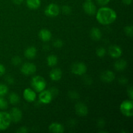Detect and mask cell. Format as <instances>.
<instances>
[{"label": "cell", "mask_w": 133, "mask_h": 133, "mask_svg": "<svg viewBox=\"0 0 133 133\" xmlns=\"http://www.w3.org/2000/svg\"><path fill=\"white\" fill-rule=\"evenodd\" d=\"M60 7L55 3H50L48 5L44 10V13L49 17H56L59 14Z\"/></svg>", "instance_id": "8992f818"}, {"label": "cell", "mask_w": 133, "mask_h": 133, "mask_svg": "<svg viewBox=\"0 0 133 133\" xmlns=\"http://www.w3.org/2000/svg\"><path fill=\"white\" fill-rule=\"evenodd\" d=\"M39 101L40 102H41L43 104H49L51 102L52 99H53V97L51 95V92H49V90H42V92H40V94L38 96Z\"/></svg>", "instance_id": "9c48e42d"}, {"label": "cell", "mask_w": 133, "mask_h": 133, "mask_svg": "<svg viewBox=\"0 0 133 133\" xmlns=\"http://www.w3.org/2000/svg\"><path fill=\"white\" fill-rule=\"evenodd\" d=\"M29 131V130L27 129V127H21L18 129L16 131V132L18 133H26Z\"/></svg>", "instance_id": "f35d334b"}, {"label": "cell", "mask_w": 133, "mask_h": 133, "mask_svg": "<svg viewBox=\"0 0 133 133\" xmlns=\"http://www.w3.org/2000/svg\"><path fill=\"white\" fill-rule=\"evenodd\" d=\"M119 110L122 114L126 117H132L133 116L132 100L127 99L123 101L119 106Z\"/></svg>", "instance_id": "3957f363"}, {"label": "cell", "mask_w": 133, "mask_h": 133, "mask_svg": "<svg viewBox=\"0 0 133 133\" xmlns=\"http://www.w3.org/2000/svg\"><path fill=\"white\" fill-rule=\"evenodd\" d=\"M19 100H20L19 96L15 92H12L9 94V101L12 105H16V104L19 103Z\"/></svg>", "instance_id": "603a6c76"}, {"label": "cell", "mask_w": 133, "mask_h": 133, "mask_svg": "<svg viewBox=\"0 0 133 133\" xmlns=\"http://www.w3.org/2000/svg\"><path fill=\"white\" fill-rule=\"evenodd\" d=\"M123 3H124L126 5H129L132 3V0H122Z\"/></svg>", "instance_id": "b9f144b4"}, {"label": "cell", "mask_w": 133, "mask_h": 133, "mask_svg": "<svg viewBox=\"0 0 133 133\" xmlns=\"http://www.w3.org/2000/svg\"><path fill=\"white\" fill-rule=\"evenodd\" d=\"M68 96L70 99L74 100L77 99L79 98V94H78V92L74 90L69 91L68 93Z\"/></svg>", "instance_id": "4316f807"}, {"label": "cell", "mask_w": 133, "mask_h": 133, "mask_svg": "<svg viewBox=\"0 0 133 133\" xmlns=\"http://www.w3.org/2000/svg\"><path fill=\"white\" fill-rule=\"evenodd\" d=\"M83 81L87 85H90L92 83V79L89 76V75H86L83 78Z\"/></svg>", "instance_id": "1f68e13d"}, {"label": "cell", "mask_w": 133, "mask_h": 133, "mask_svg": "<svg viewBox=\"0 0 133 133\" xmlns=\"http://www.w3.org/2000/svg\"><path fill=\"white\" fill-rule=\"evenodd\" d=\"M26 5L29 9L31 10L38 9L41 5L40 0H26Z\"/></svg>", "instance_id": "44dd1931"}, {"label": "cell", "mask_w": 133, "mask_h": 133, "mask_svg": "<svg viewBox=\"0 0 133 133\" xmlns=\"http://www.w3.org/2000/svg\"><path fill=\"white\" fill-rule=\"evenodd\" d=\"M62 77V71L59 68H53L49 73V77L53 81H58Z\"/></svg>", "instance_id": "e0dca14e"}, {"label": "cell", "mask_w": 133, "mask_h": 133, "mask_svg": "<svg viewBox=\"0 0 133 133\" xmlns=\"http://www.w3.org/2000/svg\"><path fill=\"white\" fill-rule=\"evenodd\" d=\"M37 54V49L35 47L30 46L25 49L24 51V55L28 59H33L36 57Z\"/></svg>", "instance_id": "d6986e66"}, {"label": "cell", "mask_w": 133, "mask_h": 133, "mask_svg": "<svg viewBox=\"0 0 133 133\" xmlns=\"http://www.w3.org/2000/svg\"><path fill=\"white\" fill-rule=\"evenodd\" d=\"M105 125V122L103 119H99L97 121V126L101 129H103Z\"/></svg>", "instance_id": "74e56055"}, {"label": "cell", "mask_w": 133, "mask_h": 133, "mask_svg": "<svg viewBox=\"0 0 133 133\" xmlns=\"http://www.w3.org/2000/svg\"><path fill=\"white\" fill-rule=\"evenodd\" d=\"M5 71H6V68H5V66L0 63V77L3 75L5 74Z\"/></svg>", "instance_id": "ab89813d"}, {"label": "cell", "mask_w": 133, "mask_h": 133, "mask_svg": "<svg viewBox=\"0 0 133 133\" xmlns=\"http://www.w3.org/2000/svg\"><path fill=\"white\" fill-rule=\"evenodd\" d=\"M76 114L79 116H85L88 114V109L87 105L82 102H78L75 105Z\"/></svg>", "instance_id": "7c38bea8"}, {"label": "cell", "mask_w": 133, "mask_h": 133, "mask_svg": "<svg viewBox=\"0 0 133 133\" xmlns=\"http://www.w3.org/2000/svg\"><path fill=\"white\" fill-rule=\"evenodd\" d=\"M48 129L51 132L53 133H63L65 131L64 126L61 123H57V122L51 123Z\"/></svg>", "instance_id": "2e32d148"}, {"label": "cell", "mask_w": 133, "mask_h": 133, "mask_svg": "<svg viewBox=\"0 0 133 133\" xmlns=\"http://www.w3.org/2000/svg\"><path fill=\"white\" fill-rule=\"evenodd\" d=\"M11 118L9 112H0V131H5L10 127L11 124Z\"/></svg>", "instance_id": "277c9868"}, {"label": "cell", "mask_w": 133, "mask_h": 133, "mask_svg": "<svg viewBox=\"0 0 133 133\" xmlns=\"http://www.w3.org/2000/svg\"><path fill=\"white\" fill-rule=\"evenodd\" d=\"M9 92V88L7 85L3 83H0V96L4 97Z\"/></svg>", "instance_id": "cb8c5ba5"}, {"label": "cell", "mask_w": 133, "mask_h": 133, "mask_svg": "<svg viewBox=\"0 0 133 133\" xmlns=\"http://www.w3.org/2000/svg\"><path fill=\"white\" fill-rule=\"evenodd\" d=\"M127 66V61L123 59L118 60L115 62L114 64V69L118 71H123V70H125Z\"/></svg>", "instance_id": "ffe728a7"}, {"label": "cell", "mask_w": 133, "mask_h": 133, "mask_svg": "<svg viewBox=\"0 0 133 133\" xmlns=\"http://www.w3.org/2000/svg\"><path fill=\"white\" fill-rule=\"evenodd\" d=\"M96 1L101 6H105L110 2V0H96Z\"/></svg>", "instance_id": "d590c367"}, {"label": "cell", "mask_w": 133, "mask_h": 133, "mask_svg": "<svg viewBox=\"0 0 133 133\" xmlns=\"http://www.w3.org/2000/svg\"><path fill=\"white\" fill-rule=\"evenodd\" d=\"M119 84H122V85H125L128 83V79L125 77H122L119 79Z\"/></svg>", "instance_id": "8d00e7d4"}, {"label": "cell", "mask_w": 133, "mask_h": 133, "mask_svg": "<svg viewBox=\"0 0 133 133\" xmlns=\"http://www.w3.org/2000/svg\"><path fill=\"white\" fill-rule=\"evenodd\" d=\"M12 2L14 3L15 5H21V4L23 2L24 0H12Z\"/></svg>", "instance_id": "60d3db41"}, {"label": "cell", "mask_w": 133, "mask_h": 133, "mask_svg": "<svg viewBox=\"0 0 133 133\" xmlns=\"http://www.w3.org/2000/svg\"><path fill=\"white\" fill-rule=\"evenodd\" d=\"M115 74L111 70H105L101 73L100 79L104 83H110L115 79Z\"/></svg>", "instance_id": "8fae6325"}, {"label": "cell", "mask_w": 133, "mask_h": 133, "mask_svg": "<svg viewBox=\"0 0 133 133\" xmlns=\"http://www.w3.org/2000/svg\"><path fill=\"white\" fill-rule=\"evenodd\" d=\"M109 54L113 58H118L122 56V49L120 47L116 45H112L109 48Z\"/></svg>", "instance_id": "5bb4252c"}, {"label": "cell", "mask_w": 133, "mask_h": 133, "mask_svg": "<svg viewBox=\"0 0 133 133\" xmlns=\"http://www.w3.org/2000/svg\"><path fill=\"white\" fill-rule=\"evenodd\" d=\"M87 71V65L83 62H75L71 66V71L77 75H83Z\"/></svg>", "instance_id": "5b68a950"}, {"label": "cell", "mask_w": 133, "mask_h": 133, "mask_svg": "<svg viewBox=\"0 0 133 133\" xmlns=\"http://www.w3.org/2000/svg\"><path fill=\"white\" fill-rule=\"evenodd\" d=\"M9 106L8 101L2 96H0V109L5 110Z\"/></svg>", "instance_id": "484cf974"}, {"label": "cell", "mask_w": 133, "mask_h": 133, "mask_svg": "<svg viewBox=\"0 0 133 133\" xmlns=\"http://www.w3.org/2000/svg\"><path fill=\"white\" fill-rule=\"evenodd\" d=\"M21 72L25 75H33L36 71V66L31 62H25L21 67Z\"/></svg>", "instance_id": "52a82bcc"}, {"label": "cell", "mask_w": 133, "mask_h": 133, "mask_svg": "<svg viewBox=\"0 0 133 133\" xmlns=\"http://www.w3.org/2000/svg\"><path fill=\"white\" fill-rule=\"evenodd\" d=\"M62 13L64 14H66V15H68V14H71V8L68 5H64L62 6Z\"/></svg>", "instance_id": "f546056e"}, {"label": "cell", "mask_w": 133, "mask_h": 133, "mask_svg": "<svg viewBox=\"0 0 133 133\" xmlns=\"http://www.w3.org/2000/svg\"><path fill=\"white\" fill-rule=\"evenodd\" d=\"M46 85L47 83L45 79L40 75L33 77L31 79V86L36 92H40L45 90Z\"/></svg>", "instance_id": "7a4b0ae2"}, {"label": "cell", "mask_w": 133, "mask_h": 133, "mask_svg": "<svg viewBox=\"0 0 133 133\" xmlns=\"http://www.w3.org/2000/svg\"><path fill=\"white\" fill-rule=\"evenodd\" d=\"M127 95L129 97L130 99L132 100L133 99V90L132 87L130 86L128 88H127Z\"/></svg>", "instance_id": "e575fe53"}, {"label": "cell", "mask_w": 133, "mask_h": 133, "mask_svg": "<svg viewBox=\"0 0 133 133\" xmlns=\"http://www.w3.org/2000/svg\"><path fill=\"white\" fill-rule=\"evenodd\" d=\"M86 1H92V0H86Z\"/></svg>", "instance_id": "7bdbcfd3"}, {"label": "cell", "mask_w": 133, "mask_h": 133, "mask_svg": "<svg viewBox=\"0 0 133 133\" xmlns=\"http://www.w3.org/2000/svg\"><path fill=\"white\" fill-rule=\"evenodd\" d=\"M96 55L98 57H100V58H103L105 56L107 53V50L105 48L103 47H99V48H97L96 49Z\"/></svg>", "instance_id": "d4e9b609"}, {"label": "cell", "mask_w": 133, "mask_h": 133, "mask_svg": "<svg viewBox=\"0 0 133 133\" xmlns=\"http://www.w3.org/2000/svg\"><path fill=\"white\" fill-rule=\"evenodd\" d=\"M97 21L103 25H107L114 23L117 18L115 10L107 6H102L96 12Z\"/></svg>", "instance_id": "6da1fadb"}, {"label": "cell", "mask_w": 133, "mask_h": 133, "mask_svg": "<svg viewBox=\"0 0 133 133\" xmlns=\"http://www.w3.org/2000/svg\"><path fill=\"white\" fill-rule=\"evenodd\" d=\"M90 36L94 41H98L102 37V32L97 27H93L90 31Z\"/></svg>", "instance_id": "ac0fdd59"}, {"label": "cell", "mask_w": 133, "mask_h": 133, "mask_svg": "<svg viewBox=\"0 0 133 133\" xmlns=\"http://www.w3.org/2000/svg\"><path fill=\"white\" fill-rule=\"evenodd\" d=\"M22 58H20L18 56H16V57H14L11 60V63L12 64L14 65L15 66H18L19 65H20L22 64Z\"/></svg>", "instance_id": "83f0119b"}, {"label": "cell", "mask_w": 133, "mask_h": 133, "mask_svg": "<svg viewBox=\"0 0 133 133\" xmlns=\"http://www.w3.org/2000/svg\"><path fill=\"white\" fill-rule=\"evenodd\" d=\"M58 63V58L55 55H50L47 57V64L49 67H53Z\"/></svg>", "instance_id": "7402d4cb"}, {"label": "cell", "mask_w": 133, "mask_h": 133, "mask_svg": "<svg viewBox=\"0 0 133 133\" xmlns=\"http://www.w3.org/2000/svg\"><path fill=\"white\" fill-rule=\"evenodd\" d=\"M23 98L27 101V102H33L35 101L36 98V94L35 91L33 89L27 88L23 90Z\"/></svg>", "instance_id": "4fadbf2b"}, {"label": "cell", "mask_w": 133, "mask_h": 133, "mask_svg": "<svg viewBox=\"0 0 133 133\" xmlns=\"http://www.w3.org/2000/svg\"><path fill=\"white\" fill-rule=\"evenodd\" d=\"M53 46L57 48H61L63 46V42L61 39H56L53 42Z\"/></svg>", "instance_id": "4dcf8cb0"}, {"label": "cell", "mask_w": 133, "mask_h": 133, "mask_svg": "<svg viewBox=\"0 0 133 133\" xmlns=\"http://www.w3.org/2000/svg\"><path fill=\"white\" fill-rule=\"evenodd\" d=\"M38 36L39 38L42 41L44 42H49L51 39L52 34L51 31L47 29H42L39 31Z\"/></svg>", "instance_id": "9a60e30c"}, {"label": "cell", "mask_w": 133, "mask_h": 133, "mask_svg": "<svg viewBox=\"0 0 133 133\" xmlns=\"http://www.w3.org/2000/svg\"><path fill=\"white\" fill-rule=\"evenodd\" d=\"M9 114H10V118H11L12 122L17 123L22 120L23 114H22V110H21L20 109H18V108H12Z\"/></svg>", "instance_id": "ba28073f"}, {"label": "cell", "mask_w": 133, "mask_h": 133, "mask_svg": "<svg viewBox=\"0 0 133 133\" xmlns=\"http://www.w3.org/2000/svg\"><path fill=\"white\" fill-rule=\"evenodd\" d=\"M49 90V92H51V95L53 96V97H54L55 96H57V95L58 94V92H59L58 90L57 89V88H55V87H52V88H51Z\"/></svg>", "instance_id": "d6a6232c"}, {"label": "cell", "mask_w": 133, "mask_h": 133, "mask_svg": "<svg viewBox=\"0 0 133 133\" xmlns=\"http://www.w3.org/2000/svg\"><path fill=\"white\" fill-rule=\"evenodd\" d=\"M83 7L84 11L85 12V13H87L88 15L94 16L96 14V12H97V7H96V5H95L93 2H92V1H86L85 2L83 3Z\"/></svg>", "instance_id": "30bf717a"}, {"label": "cell", "mask_w": 133, "mask_h": 133, "mask_svg": "<svg viewBox=\"0 0 133 133\" xmlns=\"http://www.w3.org/2000/svg\"><path fill=\"white\" fill-rule=\"evenodd\" d=\"M5 81L9 84H14V82H15V80H14V78L11 76V75H7L5 78Z\"/></svg>", "instance_id": "836d02e7"}, {"label": "cell", "mask_w": 133, "mask_h": 133, "mask_svg": "<svg viewBox=\"0 0 133 133\" xmlns=\"http://www.w3.org/2000/svg\"><path fill=\"white\" fill-rule=\"evenodd\" d=\"M124 32L126 35L129 37H132L133 36V27L132 25L126 26L124 28Z\"/></svg>", "instance_id": "f1b7e54d"}]
</instances>
